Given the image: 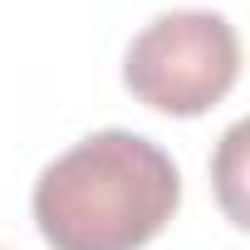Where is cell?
<instances>
[{
	"instance_id": "6da1fadb",
	"label": "cell",
	"mask_w": 250,
	"mask_h": 250,
	"mask_svg": "<svg viewBox=\"0 0 250 250\" xmlns=\"http://www.w3.org/2000/svg\"><path fill=\"white\" fill-rule=\"evenodd\" d=\"M182 201L177 162L143 133L103 128L35 182V226L49 250H143Z\"/></svg>"
},
{
	"instance_id": "7a4b0ae2",
	"label": "cell",
	"mask_w": 250,
	"mask_h": 250,
	"mask_svg": "<svg viewBox=\"0 0 250 250\" xmlns=\"http://www.w3.org/2000/svg\"><path fill=\"white\" fill-rule=\"evenodd\" d=\"M240 79L235 25L216 10H167L128 44L123 83L157 113L196 118L216 108Z\"/></svg>"
}]
</instances>
